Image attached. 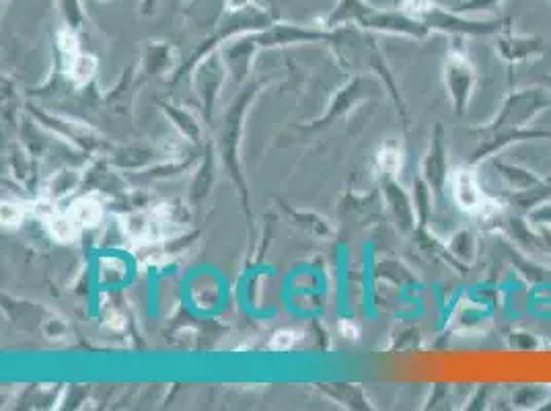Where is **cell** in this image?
Here are the masks:
<instances>
[{
    "label": "cell",
    "mask_w": 551,
    "mask_h": 411,
    "mask_svg": "<svg viewBox=\"0 0 551 411\" xmlns=\"http://www.w3.org/2000/svg\"><path fill=\"white\" fill-rule=\"evenodd\" d=\"M64 66H66L68 77L75 81L77 85H83V83L91 81V77L95 74L97 62L91 54H85V52L77 50V52L64 56Z\"/></svg>",
    "instance_id": "1"
},
{
    "label": "cell",
    "mask_w": 551,
    "mask_h": 411,
    "mask_svg": "<svg viewBox=\"0 0 551 411\" xmlns=\"http://www.w3.org/2000/svg\"><path fill=\"white\" fill-rule=\"evenodd\" d=\"M46 224H48L50 233H52L58 241H62V243L75 241L77 235H79V231H81V227L77 224V220L72 218L70 212H66V214H50V216L46 218Z\"/></svg>",
    "instance_id": "2"
},
{
    "label": "cell",
    "mask_w": 551,
    "mask_h": 411,
    "mask_svg": "<svg viewBox=\"0 0 551 411\" xmlns=\"http://www.w3.org/2000/svg\"><path fill=\"white\" fill-rule=\"evenodd\" d=\"M70 214H72V218L77 220L79 227L83 229V227H93V224H97V220L101 218V208H99L97 202H93L89 198H83L75 206H72Z\"/></svg>",
    "instance_id": "3"
},
{
    "label": "cell",
    "mask_w": 551,
    "mask_h": 411,
    "mask_svg": "<svg viewBox=\"0 0 551 411\" xmlns=\"http://www.w3.org/2000/svg\"><path fill=\"white\" fill-rule=\"evenodd\" d=\"M455 196L459 200V204L467 210L477 206V200H480V192L473 185V179L467 173H459L457 181H455Z\"/></svg>",
    "instance_id": "4"
},
{
    "label": "cell",
    "mask_w": 551,
    "mask_h": 411,
    "mask_svg": "<svg viewBox=\"0 0 551 411\" xmlns=\"http://www.w3.org/2000/svg\"><path fill=\"white\" fill-rule=\"evenodd\" d=\"M432 7V0H403V13L414 19L426 17L432 11Z\"/></svg>",
    "instance_id": "5"
},
{
    "label": "cell",
    "mask_w": 551,
    "mask_h": 411,
    "mask_svg": "<svg viewBox=\"0 0 551 411\" xmlns=\"http://www.w3.org/2000/svg\"><path fill=\"white\" fill-rule=\"evenodd\" d=\"M379 163L385 171L395 173L397 167L401 165V159H399V153L393 151V148H385V151H381V155H379Z\"/></svg>",
    "instance_id": "6"
},
{
    "label": "cell",
    "mask_w": 551,
    "mask_h": 411,
    "mask_svg": "<svg viewBox=\"0 0 551 411\" xmlns=\"http://www.w3.org/2000/svg\"><path fill=\"white\" fill-rule=\"evenodd\" d=\"M288 331L286 333H278L276 335V338H274V342H272V348L274 350H284V348H290L292 344H295L297 342V338H292V340H288Z\"/></svg>",
    "instance_id": "7"
}]
</instances>
